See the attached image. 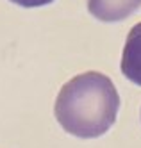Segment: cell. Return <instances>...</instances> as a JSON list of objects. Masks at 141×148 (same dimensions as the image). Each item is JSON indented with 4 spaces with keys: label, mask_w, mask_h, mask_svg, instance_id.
Listing matches in <instances>:
<instances>
[{
    "label": "cell",
    "mask_w": 141,
    "mask_h": 148,
    "mask_svg": "<svg viewBox=\"0 0 141 148\" xmlns=\"http://www.w3.org/2000/svg\"><path fill=\"white\" fill-rule=\"evenodd\" d=\"M120 97L113 80L98 71L70 79L56 100V118L68 134L91 139L105 134L116 121Z\"/></svg>",
    "instance_id": "cell-1"
},
{
    "label": "cell",
    "mask_w": 141,
    "mask_h": 148,
    "mask_svg": "<svg viewBox=\"0 0 141 148\" xmlns=\"http://www.w3.org/2000/svg\"><path fill=\"white\" fill-rule=\"evenodd\" d=\"M122 73L131 82L141 86V23H136L127 36L122 56Z\"/></svg>",
    "instance_id": "cell-2"
},
{
    "label": "cell",
    "mask_w": 141,
    "mask_h": 148,
    "mask_svg": "<svg viewBox=\"0 0 141 148\" xmlns=\"http://www.w3.org/2000/svg\"><path fill=\"white\" fill-rule=\"evenodd\" d=\"M141 5V0H89V13L102 22H118L132 14Z\"/></svg>",
    "instance_id": "cell-3"
},
{
    "label": "cell",
    "mask_w": 141,
    "mask_h": 148,
    "mask_svg": "<svg viewBox=\"0 0 141 148\" xmlns=\"http://www.w3.org/2000/svg\"><path fill=\"white\" fill-rule=\"evenodd\" d=\"M16 4H21V5H39V4H48L52 0H13Z\"/></svg>",
    "instance_id": "cell-4"
}]
</instances>
